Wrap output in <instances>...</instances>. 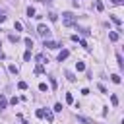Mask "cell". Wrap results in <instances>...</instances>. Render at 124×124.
Returning <instances> with one entry per match:
<instances>
[{"label":"cell","instance_id":"obj_1","mask_svg":"<svg viewBox=\"0 0 124 124\" xmlns=\"http://www.w3.org/2000/svg\"><path fill=\"white\" fill-rule=\"evenodd\" d=\"M62 23H64V25H74L76 23V16L74 14H70V12H66V14H62Z\"/></svg>","mask_w":124,"mask_h":124},{"label":"cell","instance_id":"obj_2","mask_svg":"<svg viewBox=\"0 0 124 124\" xmlns=\"http://www.w3.org/2000/svg\"><path fill=\"white\" fill-rule=\"evenodd\" d=\"M37 33H39V35H41V37L46 41V39H49V35H51V29L46 27V25H43V23H41V25L37 27Z\"/></svg>","mask_w":124,"mask_h":124},{"label":"cell","instance_id":"obj_3","mask_svg":"<svg viewBox=\"0 0 124 124\" xmlns=\"http://www.w3.org/2000/svg\"><path fill=\"white\" fill-rule=\"evenodd\" d=\"M45 46L51 49V51H56V49H60V43H56V41H45Z\"/></svg>","mask_w":124,"mask_h":124},{"label":"cell","instance_id":"obj_4","mask_svg":"<svg viewBox=\"0 0 124 124\" xmlns=\"http://www.w3.org/2000/svg\"><path fill=\"white\" fill-rule=\"evenodd\" d=\"M70 56V51H60L58 52V62H62V60H66Z\"/></svg>","mask_w":124,"mask_h":124},{"label":"cell","instance_id":"obj_5","mask_svg":"<svg viewBox=\"0 0 124 124\" xmlns=\"http://www.w3.org/2000/svg\"><path fill=\"white\" fill-rule=\"evenodd\" d=\"M35 58H37V62H39V64H46V62H49V58H46L45 54H37Z\"/></svg>","mask_w":124,"mask_h":124},{"label":"cell","instance_id":"obj_6","mask_svg":"<svg viewBox=\"0 0 124 124\" xmlns=\"http://www.w3.org/2000/svg\"><path fill=\"white\" fill-rule=\"evenodd\" d=\"M6 105H8V101H6V97L2 95V93H0V111H4V108H6Z\"/></svg>","mask_w":124,"mask_h":124},{"label":"cell","instance_id":"obj_7","mask_svg":"<svg viewBox=\"0 0 124 124\" xmlns=\"http://www.w3.org/2000/svg\"><path fill=\"white\" fill-rule=\"evenodd\" d=\"M108 39H111L113 43H116V41H118V33H114V31H111V33H108Z\"/></svg>","mask_w":124,"mask_h":124},{"label":"cell","instance_id":"obj_8","mask_svg":"<svg viewBox=\"0 0 124 124\" xmlns=\"http://www.w3.org/2000/svg\"><path fill=\"white\" fill-rule=\"evenodd\" d=\"M116 62H118V68L122 70V68H124V62H122V56H120V52H116Z\"/></svg>","mask_w":124,"mask_h":124},{"label":"cell","instance_id":"obj_9","mask_svg":"<svg viewBox=\"0 0 124 124\" xmlns=\"http://www.w3.org/2000/svg\"><path fill=\"white\" fill-rule=\"evenodd\" d=\"M76 70L78 72H83L85 70V64H83V62H76Z\"/></svg>","mask_w":124,"mask_h":124},{"label":"cell","instance_id":"obj_10","mask_svg":"<svg viewBox=\"0 0 124 124\" xmlns=\"http://www.w3.org/2000/svg\"><path fill=\"white\" fill-rule=\"evenodd\" d=\"M45 116H46V120H49V122H52V120H54V114H52L51 111H45Z\"/></svg>","mask_w":124,"mask_h":124},{"label":"cell","instance_id":"obj_11","mask_svg":"<svg viewBox=\"0 0 124 124\" xmlns=\"http://www.w3.org/2000/svg\"><path fill=\"white\" fill-rule=\"evenodd\" d=\"M95 8H97L99 12H103V10H105V4L101 2V0H97V2H95Z\"/></svg>","mask_w":124,"mask_h":124},{"label":"cell","instance_id":"obj_12","mask_svg":"<svg viewBox=\"0 0 124 124\" xmlns=\"http://www.w3.org/2000/svg\"><path fill=\"white\" fill-rule=\"evenodd\" d=\"M27 18H35V8H27Z\"/></svg>","mask_w":124,"mask_h":124},{"label":"cell","instance_id":"obj_13","mask_svg":"<svg viewBox=\"0 0 124 124\" xmlns=\"http://www.w3.org/2000/svg\"><path fill=\"white\" fill-rule=\"evenodd\" d=\"M8 39H10L12 43H18V41H20V37H18V35H14V33H10V35H8Z\"/></svg>","mask_w":124,"mask_h":124},{"label":"cell","instance_id":"obj_14","mask_svg":"<svg viewBox=\"0 0 124 124\" xmlns=\"http://www.w3.org/2000/svg\"><path fill=\"white\" fill-rule=\"evenodd\" d=\"M43 72H45L43 64H37V66H35V74H43Z\"/></svg>","mask_w":124,"mask_h":124},{"label":"cell","instance_id":"obj_15","mask_svg":"<svg viewBox=\"0 0 124 124\" xmlns=\"http://www.w3.org/2000/svg\"><path fill=\"white\" fill-rule=\"evenodd\" d=\"M111 103H113V107H116L118 105V97L116 95H111Z\"/></svg>","mask_w":124,"mask_h":124},{"label":"cell","instance_id":"obj_16","mask_svg":"<svg viewBox=\"0 0 124 124\" xmlns=\"http://www.w3.org/2000/svg\"><path fill=\"white\" fill-rule=\"evenodd\" d=\"M49 20H51V21H56V20H58V16H56L54 12H51V14H49Z\"/></svg>","mask_w":124,"mask_h":124},{"label":"cell","instance_id":"obj_17","mask_svg":"<svg viewBox=\"0 0 124 124\" xmlns=\"http://www.w3.org/2000/svg\"><path fill=\"white\" fill-rule=\"evenodd\" d=\"M111 20H113V21H114L116 25H120V23H122V21H120V18H118V16H111Z\"/></svg>","mask_w":124,"mask_h":124},{"label":"cell","instance_id":"obj_18","mask_svg":"<svg viewBox=\"0 0 124 124\" xmlns=\"http://www.w3.org/2000/svg\"><path fill=\"white\" fill-rule=\"evenodd\" d=\"M66 78H68V80H70V82H76V76H74L72 72H66Z\"/></svg>","mask_w":124,"mask_h":124},{"label":"cell","instance_id":"obj_19","mask_svg":"<svg viewBox=\"0 0 124 124\" xmlns=\"http://www.w3.org/2000/svg\"><path fill=\"white\" fill-rule=\"evenodd\" d=\"M66 103H74V95L72 93H66Z\"/></svg>","mask_w":124,"mask_h":124},{"label":"cell","instance_id":"obj_20","mask_svg":"<svg viewBox=\"0 0 124 124\" xmlns=\"http://www.w3.org/2000/svg\"><path fill=\"white\" fill-rule=\"evenodd\" d=\"M25 45L31 49V46H33V39H31V37H27V39H25Z\"/></svg>","mask_w":124,"mask_h":124},{"label":"cell","instance_id":"obj_21","mask_svg":"<svg viewBox=\"0 0 124 124\" xmlns=\"http://www.w3.org/2000/svg\"><path fill=\"white\" fill-rule=\"evenodd\" d=\"M37 116H39V118L45 116V108H37Z\"/></svg>","mask_w":124,"mask_h":124},{"label":"cell","instance_id":"obj_22","mask_svg":"<svg viewBox=\"0 0 124 124\" xmlns=\"http://www.w3.org/2000/svg\"><path fill=\"white\" fill-rule=\"evenodd\" d=\"M8 70H10V72H12V74H18V68H16V66H14V64H10V66H8Z\"/></svg>","mask_w":124,"mask_h":124},{"label":"cell","instance_id":"obj_23","mask_svg":"<svg viewBox=\"0 0 124 124\" xmlns=\"http://www.w3.org/2000/svg\"><path fill=\"white\" fill-rule=\"evenodd\" d=\"M14 27H16V29H18V31H21V29H23V25H21L20 21H16V23H14Z\"/></svg>","mask_w":124,"mask_h":124},{"label":"cell","instance_id":"obj_24","mask_svg":"<svg viewBox=\"0 0 124 124\" xmlns=\"http://www.w3.org/2000/svg\"><path fill=\"white\" fill-rule=\"evenodd\" d=\"M113 82H114V83H120V76H118V74L113 76Z\"/></svg>","mask_w":124,"mask_h":124},{"label":"cell","instance_id":"obj_25","mask_svg":"<svg viewBox=\"0 0 124 124\" xmlns=\"http://www.w3.org/2000/svg\"><path fill=\"white\" fill-rule=\"evenodd\" d=\"M23 58H25V60H27V62H29V60H31V51H27V52H25V54H23Z\"/></svg>","mask_w":124,"mask_h":124},{"label":"cell","instance_id":"obj_26","mask_svg":"<svg viewBox=\"0 0 124 124\" xmlns=\"http://www.w3.org/2000/svg\"><path fill=\"white\" fill-rule=\"evenodd\" d=\"M18 87H20V89H27V83H25V82H20Z\"/></svg>","mask_w":124,"mask_h":124},{"label":"cell","instance_id":"obj_27","mask_svg":"<svg viewBox=\"0 0 124 124\" xmlns=\"http://www.w3.org/2000/svg\"><path fill=\"white\" fill-rule=\"evenodd\" d=\"M54 111H56V113H60V111H62V105H60V103H56V105H54Z\"/></svg>","mask_w":124,"mask_h":124},{"label":"cell","instance_id":"obj_28","mask_svg":"<svg viewBox=\"0 0 124 124\" xmlns=\"http://www.w3.org/2000/svg\"><path fill=\"white\" fill-rule=\"evenodd\" d=\"M39 89L41 91H46V83H39Z\"/></svg>","mask_w":124,"mask_h":124},{"label":"cell","instance_id":"obj_29","mask_svg":"<svg viewBox=\"0 0 124 124\" xmlns=\"http://www.w3.org/2000/svg\"><path fill=\"white\" fill-rule=\"evenodd\" d=\"M111 2H113V4H116V6H120V4H122V0H111Z\"/></svg>","mask_w":124,"mask_h":124},{"label":"cell","instance_id":"obj_30","mask_svg":"<svg viewBox=\"0 0 124 124\" xmlns=\"http://www.w3.org/2000/svg\"><path fill=\"white\" fill-rule=\"evenodd\" d=\"M2 21H6V16H2V14H0V23H2Z\"/></svg>","mask_w":124,"mask_h":124}]
</instances>
